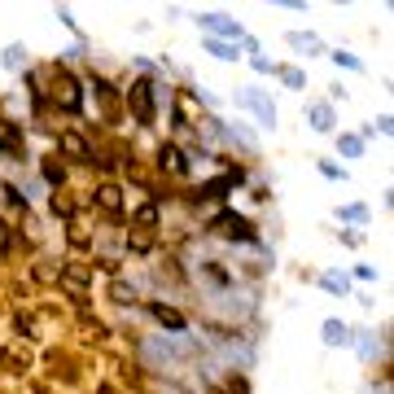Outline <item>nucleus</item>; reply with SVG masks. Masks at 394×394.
Segmentation results:
<instances>
[{"label": "nucleus", "instance_id": "obj_1", "mask_svg": "<svg viewBox=\"0 0 394 394\" xmlns=\"http://www.w3.org/2000/svg\"><path fill=\"white\" fill-rule=\"evenodd\" d=\"M127 105H131V119L141 127H153L158 123V84L153 79H136L127 88Z\"/></svg>", "mask_w": 394, "mask_h": 394}, {"label": "nucleus", "instance_id": "obj_2", "mask_svg": "<svg viewBox=\"0 0 394 394\" xmlns=\"http://www.w3.org/2000/svg\"><path fill=\"white\" fill-rule=\"evenodd\" d=\"M232 101H236V110H250L263 127H272V131H276V101L263 92V88H236V92H232Z\"/></svg>", "mask_w": 394, "mask_h": 394}, {"label": "nucleus", "instance_id": "obj_3", "mask_svg": "<svg viewBox=\"0 0 394 394\" xmlns=\"http://www.w3.org/2000/svg\"><path fill=\"white\" fill-rule=\"evenodd\" d=\"M53 105L66 114H79V105H84V92H79V79L62 66H53Z\"/></svg>", "mask_w": 394, "mask_h": 394}, {"label": "nucleus", "instance_id": "obj_4", "mask_svg": "<svg viewBox=\"0 0 394 394\" xmlns=\"http://www.w3.org/2000/svg\"><path fill=\"white\" fill-rule=\"evenodd\" d=\"M210 232L215 236H224V241H254V224L246 219V215H236V210H219L215 219H210Z\"/></svg>", "mask_w": 394, "mask_h": 394}, {"label": "nucleus", "instance_id": "obj_5", "mask_svg": "<svg viewBox=\"0 0 394 394\" xmlns=\"http://www.w3.org/2000/svg\"><path fill=\"white\" fill-rule=\"evenodd\" d=\"M197 26L210 31V40H232V44L246 40V26L236 18H228V13H197Z\"/></svg>", "mask_w": 394, "mask_h": 394}, {"label": "nucleus", "instance_id": "obj_6", "mask_svg": "<svg viewBox=\"0 0 394 394\" xmlns=\"http://www.w3.org/2000/svg\"><path fill=\"white\" fill-rule=\"evenodd\" d=\"M241 180H246V171H241V167H228V175H219V180H206L202 189H197V197H228V193H232Z\"/></svg>", "mask_w": 394, "mask_h": 394}, {"label": "nucleus", "instance_id": "obj_7", "mask_svg": "<svg viewBox=\"0 0 394 394\" xmlns=\"http://www.w3.org/2000/svg\"><path fill=\"white\" fill-rule=\"evenodd\" d=\"M0 153L5 158H13V163H22V127L13 123V119H0Z\"/></svg>", "mask_w": 394, "mask_h": 394}, {"label": "nucleus", "instance_id": "obj_8", "mask_svg": "<svg viewBox=\"0 0 394 394\" xmlns=\"http://www.w3.org/2000/svg\"><path fill=\"white\" fill-rule=\"evenodd\" d=\"M307 123H311V131L329 136V131H333V123H337V114H333V101H311V105H307Z\"/></svg>", "mask_w": 394, "mask_h": 394}, {"label": "nucleus", "instance_id": "obj_9", "mask_svg": "<svg viewBox=\"0 0 394 394\" xmlns=\"http://www.w3.org/2000/svg\"><path fill=\"white\" fill-rule=\"evenodd\" d=\"M285 44L298 48L302 58H315V53H324V40L315 35V31H285Z\"/></svg>", "mask_w": 394, "mask_h": 394}, {"label": "nucleus", "instance_id": "obj_10", "mask_svg": "<svg viewBox=\"0 0 394 394\" xmlns=\"http://www.w3.org/2000/svg\"><path fill=\"white\" fill-rule=\"evenodd\" d=\"M158 167L171 171V175H184V171H189V153H184L180 145H163V149H158Z\"/></svg>", "mask_w": 394, "mask_h": 394}, {"label": "nucleus", "instance_id": "obj_11", "mask_svg": "<svg viewBox=\"0 0 394 394\" xmlns=\"http://www.w3.org/2000/svg\"><path fill=\"white\" fill-rule=\"evenodd\" d=\"M92 202L101 210H110V215H123V193H119V184H97L92 189Z\"/></svg>", "mask_w": 394, "mask_h": 394}, {"label": "nucleus", "instance_id": "obj_12", "mask_svg": "<svg viewBox=\"0 0 394 394\" xmlns=\"http://www.w3.org/2000/svg\"><path fill=\"white\" fill-rule=\"evenodd\" d=\"M149 315H153L163 329H171V333H189V329H184V315H180L175 307H167V302H149Z\"/></svg>", "mask_w": 394, "mask_h": 394}, {"label": "nucleus", "instance_id": "obj_13", "mask_svg": "<svg viewBox=\"0 0 394 394\" xmlns=\"http://www.w3.org/2000/svg\"><path fill=\"white\" fill-rule=\"evenodd\" d=\"M320 337H324V346H351V337H355V333L341 324L337 315H329V320L320 324Z\"/></svg>", "mask_w": 394, "mask_h": 394}, {"label": "nucleus", "instance_id": "obj_14", "mask_svg": "<svg viewBox=\"0 0 394 394\" xmlns=\"http://www.w3.org/2000/svg\"><path fill=\"white\" fill-rule=\"evenodd\" d=\"M62 153H70V158H79V163H97V153L88 149V141L79 136V131H62Z\"/></svg>", "mask_w": 394, "mask_h": 394}, {"label": "nucleus", "instance_id": "obj_15", "mask_svg": "<svg viewBox=\"0 0 394 394\" xmlns=\"http://www.w3.org/2000/svg\"><path fill=\"white\" fill-rule=\"evenodd\" d=\"M320 285L329 289V294H337V298H346V294H351V276L341 272V268H329V272H320Z\"/></svg>", "mask_w": 394, "mask_h": 394}, {"label": "nucleus", "instance_id": "obj_16", "mask_svg": "<svg viewBox=\"0 0 394 394\" xmlns=\"http://www.w3.org/2000/svg\"><path fill=\"white\" fill-rule=\"evenodd\" d=\"M88 84H92V92H97V101H101V110L105 114H114V84H110V79H88Z\"/></svg>", "mask_w": 394, "mask_h": 394}, {"label": "nucleus", "instance_id": "obj_17", "mask_svg": "<svg viewBox=\"0 0 394 394\" xmlns=\"http://www.w3.org/2000/svg\"><path fill=\"white\" fill-rule=\"evenodd\" d=\"M276 79H280L285 88H294V92L307 88V70H298V66H276Z\"/></svg>", "mask_w": 394, "mask_h": 394}, {"label": "nucleus", "instance_id": "obj_18", "mask_svg": "<svg viewBox=\"0 0 394 394\" xmlns=\"http://www.w3.org/2000/svg\"><path fill=\"white\" fill-rule=\"evenodd\" d=\"M337 219H346V224H368V219H373V215H368V206L363 202H351V206H337Z\"/></svg>", "mask_w": 394, "mask_h": 394}, {"label": "nucleus", "instance_id": "obj_19", "mask_svg": "<svg viewBox=\"0 0 394 394\" xmlns=\"http://www.w3.org/2000/svg\"><path fill=\"white\" fill-rule=\"evenodd\" d=\"M5 66H9V70H26V44H22V40H13V44L5 48Z\"/></svg>", "mask_w": 394, "mask_h": 394}, {"label": "nucleus", "instance_id": "obj_20", "mask_svg": "<svg viewBox=\"0 0 394 394\" xmlns=\"http://www.w3.org/2000/svg\"><path fill=\"white\" fill-rule=\"evenodd\" d=\"M62 280H66L70 289H84V285H88V268H79V263H70V268H62Z\"/></svg>", "mask_w": 394, "mask_h": 394}, {"label": "nucleus", "instance_id": "obj_21", "mask_svg": "<svg viewBox=\"0 0 394 394\" xmlns=\"http://www.w3.org/2000/svg\"><path fill=\"white\" fill-rule=\"evenodd\" d=\"M110 294H114V302H136V285L114 280V285H110Z\"/></svg>", "mask_w": 394, "mask_h": 394}, {"label": "nucleus", "instance_id": "obj_22", "mask_svg": "<svg viewBox=\"0 0 394 394\" xmlns=\"http://www.w3.org/2000/svg\"><path fill=\"white\" fill-rule=\"evenodd\" d=\"M44 180H48V184H66V167L53 163V158H44Z\"/></svg>", "mask_w": 394, "mask_h": 394}, {"label": "nucleus", "instance_id": "obj_23", "mask_svg": "<svg viewBox=\"0 0 394 394\" xmlns=\"http://www.w3.org/2000/svg\"><path fill=\"white\" fill-rule=\"evenodd\" d=\"M136 224H141V228H158V206H153V202H145V206L136 210Z\"/></svg>", "mask_w": 394, "mask_h": 394}, {"label": "nucleus", "instance_id": "obj_24", "mask_svg": "<svg viewBox=\"0 0 394 394\" xmlns=\"http://www.w3.org/2000/svg\"><path fill=\"white\" fill-rule=\"evenodd\" d=\"M329 58H333L337 66H346V70H363V62L355 58V53H346V48H337V53H329Z\"/></svg>", "mask_w": 394, "mask_h": 394}, {"label": "nucleus", "instance_id": "obj_25", "mask_svg": "<svg viewBox=\"0 0 394 394\" xmlns=\"http://www.w3.org/2000/svg\"><path fill=\"white\" fill-rule=\"evenodd\" d=\"M337 149L346 153V158H359V153H363V141H359V136H337Z\"/></svg>", "mask_w": 394, "mask_h": 394}, {"label": "nucleus", "instance_id": "obj_26", "mask_svg": "<svg viewBox=\"0 0 394 394\" xmlns=\"http://www.w3.org/2000/svg\"><path fill=\"white\" fill-rule=\"evenodd\" d=\"M250 66H254L258 75H276V62H272V58H263V53H254V58H250Z\"/></svg>", "mask_w": 394, "mask_h": 394}, {"label": "nucleus", "instance_id": "obj_27", "mask_svg": "<svg viewBox=\"0 0 394 394\" xmlns=\"http://www.w3.org/2000/svg\"><path fill=\"white\" fill-rule=\"evenodd\" d=\"M320 175H329V180H346V167H337V163H329V158H324V163H320Z\"/></svg>", "mask_w": 394, "mask_h": 394}, {"label": "nucleus", "instance_id": "obj_28", "mask_svg": "<svg viewBox=\"0 0 394 394\" xmlns=\"http://www.w3.org/2000/svg\"><path fill=\"white\" fill-rule=\"evenodd\" d=\"M70 246H88V232H84V224H70Z\"/></svg>", "mask_w": 394, "mask_h": 394}, {"label": "nucleus", "instance_id": "obj_29", "mask_svg": "<svg viewBox=\"0 0 394 394\" xmlns=\"http://www.w3.org/2000/svg\"><path fill=\"white\" fill-rule=\"evenodd\" d=\"M355 276H359L363 285H373V280H377V268H368V263H359V268H355Z\"/></svg>", "mask_w": 394, "mask_h": 394}, {"label": "nucleus", "instance_id": "obj_30", "mask_svg": "<svg viewBox=\"0 0 394 394\" xmlns=\"http://www.w3.org/2000/svg\"><path fill=\"white\" fill-rule=\"evenodd\" d=\"M359 351H363V359H373L377 355V341L373 337H359Z\"/></svg>", "mask_w": 394, "mask_h": 394}, {"label": "nucleus", "instance_id": "obj_31", "mask_svg": "<svg viewBox=\"0 0 394 394\" xmlns=\"http://www.w3.org/2000/svg\"><path fill=\"white\" fill-rule=\"evenodd\" d=\"M5 250H9V228L0 224V254H5Z\"/></svg>", "mask_w": 394, "mask_h": 394}, {"label": "nucleus", "instance_id": "obj_32", "mask_svg": "<svg viewBox=\"0 0 394 394\" xmlns=\"http://www.w3.org/2000/svg\"><path fill=\"white\" fill-rule=\"evenodd\" d=\"M215 394H219V390H215Z\"/></svg>", "mask_w": 394, "mask_h": 394}]
</instances>
